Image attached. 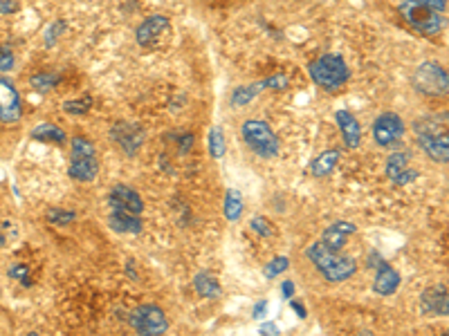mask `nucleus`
<instances>
[{
	"label": "nucleus",
	"mask_w": 449,
	"mask_h": 336,
	"mask_svg": "<svg viewBox=\"0 0 449 336\" xmlns=\"http://www.w3.org/2000/svg\"><path fill=\"white\" fill-rule=\"evenodd\" d=\"M306 256L328 282H344L357 271V262L353 258L339 256V251H331L324 242L310 244L306 251Z\"/></svg>",
	"instance_id": "obj_1"
},
{
	"label": "nucleus",
	"mask_w": 449,
	"mask_h": 336,
	"mask_svg": "<svg viewBox=\"0 0 449 336\" xmlns=\"http://www.w3.org/2000/svg\"><path fill=\"white\" fill-rule=\"evenodd\" d=\"M313 81L324 90H339L342 88L351 72H348L346 61L339 54H324L319 56L317 61H313L310 67H308Z\"/></svg>",
	"instance_id": "obj_2"
},
{
	"label": "nucleus",
	"mask_w": 449,
	"mask_h": 336,
	"mask_svg": "<svg viewBox=\"0 0 449 336\" xmlns=\"http://www.w3.org/2000/svg\"><path fill=\"white\" fill-rule=\"evenodd\" d=\"M99 173V161L95 157V144L86 137H72V157H70L68 175L77 182H93Z\"/></svg>",
	"instance_id": "obj_3"
},
{
	"label": "nucleus",
	"mask_w": 449,
	"mask_h": 336,
	"mask_svg": "<svg viewBox=\"0 0 449 336\" xmlns=\"http://www.w3.org/2000/svg\"><path fill=\"white\" fill-rule=\"evenodd\" d=\"M243 141L252 148L258 157H274L278 155V137L269 128L267 121L261 119H247L241 128Z\"/></svg>",
	"instance_id": "obj_4"
},
{
	"label": "nucleus",
	"mask_w": 449,
	"mask_h": 336,
	"mask_svg": "<svg viewBox=\"0 0 449 336\" xmlns=\"http://www.w3.org/2000/svg\"><path fill=\"white\" fill-rule=\"evenodd\" d=\"M400 14L411 25L416 32H420L425 36H434V34H441L443 27H445V18L443 14H436L432 12L429 7L416 3V0H407V3L400 5Z\"/></svg>",
	"instance_id": "obj_5"
},
{
	"label": "nucleus",
	"mask_w": 449,
	"mask_h": 336,
	"mask_svg": "<svg viewBox=\"0 0 449 336\" xmlns=\"http://www.w3.org/2000/svg\"><path fill=\"white\" fill-rule=\"evenodd\" d=\"M411 81L418 93L429 95V97L447 95V90H449L447 70L441 63H436V61H425V63L418 65Z\"/></svg>",
	"instance_id": "obj_6"
},
{
	"label": "nucleus",
	"mask_w": 449,
	"mask_h": 336,
	"mask_svg": "<svg viewBox=\"0 0 449 336\" xmlns=\"http://www.w3.org/2000/svg\"><path fill=\"white\" fill-rule=\"evenodd\" d=\"M131 325L135 332L146 334V336H159L168 330L166 314L157 307V305H142L131 314Z\"/></svg>",
	"instance_id": "obj_7"
},
{
	"label": "nucleus",
	"mask_w": 449,
	"mask_h": 336,
	"mask_svg": "<svg viewBox=\"0 0 449 336\" xmlns=\"http://www.w3.org/2000/svg\"><path fill=\"white\" fill-rule=\"evenodd\" d=\"M111 137L128 157H135L144 144V130L139 124H135V121H124V119L117 121L111 128Z\"/></svg>",
	"instance_id": "obj_8"
},
{
	"label": "nucleus",
	"mask_w": 449,
	"mask_h": 336,
	"mask_svg": "<svg viewBox=\"0 0 449 336\" xmlns=\"http://www.w3.org/2000/svg\"><path fill=\"white\" fill-rule=\"evenodd\" d=\"M373 137L377 146H393L404 137V121L395 112H382L373 124Z\"/></svg>",
	"instance_id": "obj_9"
},
{
	"label": "nucleus",
	"mask_w": 449,
	"mask_h": 336,
	"mask_svg": "<svg viewBox=\"0 0 449 336\" xmlns=\"http://www.w3.org/2000/svg\"><path fill=\"white\" fill-rule=\"evenodd\" d=\"M368 260H371L368 264L375 267L373 291L380 294V296H391V294H395L397 287H400V273H397L386 260H382L377 251H373L371 256H368Z\"/></svg>",
	"instance_id": "obj_10"
},
{
	"label": "nucleus",
	"mask_w": 449,
	"mask_h": 336,
	"mask_svg": "<svg viewBox=\"0 0 449 336\" xmlns=\"http://www.w3.org/2000/svg\"><path fill=\"white\" fill-rule=\"evenodd\" d=\"M23 117V104L16 86L9 79L0 77V121L3 124H16Z\"/></svg>",
	"instance_id": "obj_11"
},
{
	"label": "nucleus",
	"mask_w": 449,
	"mask_h": 336,
	"mask_svg": "<svg viewBox=\"0 0 449 336\" xmlns=\"http://www.w3.org/2000/svg\"><path fill=\"white\" fill-rule=\"evenodd\" d=\"M108 205H111V209L135 213V216H142V213H144V200H142V195H139V193L133 186H126V184L113 186L111 195H108Z\"/></svg>",
	"instance_id": "obj_12"
},
{
	"label": "nucleus",
	"mask_w": 449,
	"mask_h": 336,
	"mask_svg": "<svg viewBox=\"0 0 449 336\" xmlns=\"http://www.w3.org/2000/svg\"><path fill=\"white\" fill-rule=\"evenodd\" d=\"M386 177L397 186H407L418 177V170L411 166V157L409 152H393L386 159Z\"/></svg>",
	"instance_id": "obj_13"
},
{
	"label": "nucleus",
	"mask_w": 449,
	"mask_h": 336,
	"mask_svg": "<svg viewBox=\"0 0 449 336\" xmlns=\"http://www.w3.org/2000/svg\"><path fill=\"white\" fill-rule=\"evenodd\" d=\"M420 312L425 317H447L449 314V294L447 285H434L427 287L420 296Z\"/></svg>",
	"instance_id": "obj_14"
},
{
	"label": "nucleus",
	"mask_w": 449,
	"mask_h": 336,
	"mask_svg": "<svg viewBox=\"0 0 449 336\" xmlns=\"http://www.w3.org/2000/svg\"><path fill=\"white\" fill-rule=\"evenodd\" d=\"M418 146L427 152L429 159L438 161V164H447L449 161L447 132H420V135H418Z\"/></svg>",
	"instance_id": "obj_15"
},
{
	"label": "nucleus",
	"mask_w": 449,
	"mask_h": 336,
	"mask_svg": "<svg viewBox=\"0 0 449 336\" xmlns=\"http://www.w3.org/2000/svg\"><path fill=\"white\" fill-rule=\"evenodd\" d=\"M168 29H171V20L164 16H151L137 27L135 38H137L139 47H153V45H157L159 36L166 34Z\"/></svg>",
	"instance_id": "obj_16"
},
{
	"label": "nucleus",
	"mask_w": 449,
	"mask_h": 336,
	"mask_svg": "<svg viewBox=\"0 0 449 336\" xmlns=\"http://www.w3.org/2000/svg\"><path fill=\"white\" fill-rule=\"evenodd\" d=\"M355 231H357V227H355L353 222L337 220V222H333L331 227H328V229L324 231L322 242H324L331 251H342V249L346 247V240L351 238Z\"/></svg>",
	"instance_id": "obj_17"
},
{
	"label": "nucleus",
	"mask_w": 449,
	"mask_h": 336,
	"mask_svg": "<svg viewBox=\"0 0 449 336\" xmlns=\"http://www.w3.org/2000/svg\"><path fill=\"white\" fill-rule=\"evenodd\" d=\"M335 119H337L339 130H342L344 144L348 148H359V144H362V128H359L357 119L348 110H337Z\"/></svg>",
	"instance_id": "obj_18"
},
{
	"label": "nucleus",
	"mask_w": 449,
	"mask_h": 336,
	"mask_svg": "<svg viewBox=\"0 0 449 336\" xmlns=\"http://www.w3.org/2000/svg\"><path fill=\"white\" fill-rule=\"evenodd\" d=\"M111 229L117 233H128V236H135V233H142V220L135 213H126V211H111V218H108Z\"/></svg>",
	"instance_id": "obj_19"
},
{
	"label": "nucleus",
	"mask_w": 449,
	"mask_h": 336,
	"mask_svg": "<svg viewBox=\"0 0 449 336\" xmlns=\"http://www.w3.org/2000/svg\"><path fill=\"white\" fill-rule=\"evenodd\" d=\"M194 287L196 291L200 294L203 298H209V301H218L221 298V285H218V280L212 276V273H207V271H200V273H196V278H194Z\"/></svg>",
	"instance_id": "obj_20"
},
{
	"label": "nucleus",
	"mask_w": 449,
	"mask_h": 336,
	"mask_svg": "<svg viewBox=\"0 0 449 336\" xmlns=\"http://www.w3.org/2000/svg\"><path fill=\"white\" fill-rule=\"evenodd\" d=\"M337 161H339V150H324L322 155H319L315 161H313V175L315 177H326V175H331V173L335 170L337 166Z\"/></svg>",
	"instance_id": "obj_21"
},
{
	"label": "nucleus",
	"mask_w": 449,
	"mask_h": 336,
	"mask_svg": "<svg viewBox=\"0 0 449 336\" xmlns=\"http://www.w3.org/2000/svg\"><path fill=\"white\" fill-rule=\"evenodd\" d=\"M34 141H45V144H65V132L54 124H41L32 130Z\"/></svg>",
	"instance_id": "obj_22"
},
{
	"label": "nucleus",
	"mask_w": 449,
	"mask_h": 336,
	"mask_svg": "<svg viewBox=\"0 0 449 336\" xmlns=\"http://www.w3.org/2000/svg\"><path fill=\"white\" fill-rule=\"evenodd\" d=\"M223 213L229 222H236L243 213V198L236 189H227L225 193V205H223Z\"/></svg>",
	"instance_id": "obj_23"
},
{
	"label": "nucleus",
	"mask_w": 449,
	"mask_h": 336,
	"mask_svg": "<svg viewBox=\"0 0 449 336\" xmlns=\"http://www.w3.org/2000/svg\"><path fill=\"white\" fill-rule=\"evenodd\" d=\"M258 93H263L261 81H258V83H252V86H241V88H236L234 95H232V106H234V108L247 106L249 101H252Z\"/></svg>",
	"instance_id": "obj_24"
},
{
	"label": "nucleus",
	"mask_w": 449,
	"mask_h": 336,
	"mask_svg": "<svg viewBox=\"0 0 449 336\" xmlns=\"http://www.w3.org/2000/svg\"><path fill=\"white\" fill-rule=\"evenodd\" d=\"M225 150H227L225 132H223V128L214 126L212 130H209V152H212L214 159H221L225 155Z\"/></svg>",
	"instance_id": "obj_25"
},
{
	"label": "nucleus",
	"mask_w": 449,
	"mask_h": 336,
	"mask_svg": "<svg viewBox=\"0 0 449 336\" xmlns=\"http://www.w3.org/2000/svg\"><path fill=\"white\" fill-rule=\"evenodd\" d=\"M58 81H61V77H58V74L41 72V74H34L29 83H32V88L36 90V93H49V90H54L58 86Z\"/></svg>",
	"instance_id": "obj_26"
},
{
	"label": "nucleus",
	"mask_w": 449,
	"mask_h": 336,
	"mask_svg": "<svg viewBox=\"0 0 449 336\" xmlns=\"http://www.w3.org/2000/svg\"><path fill=\"white\" fill-rule=\"evenodd\" d=\"M93 108V97H81V99H70L63 104V112L68 115H86V112Z\"/></svg>",
	"instance_id": "obj_27"
},
{
	"label": "nucleus",
	"mask_w": 449,
	"mask_h": 336,
	"mask_svg": "<svg viewBox=\"0 0 449 336\" xmlns=\"http://www.w3.org/2000/svg\"><path fill=\"white\" fill-rule=\"evenodd\" d=\"M47 220L56 224V227H63V224H70L77 220V213L74 211H63V209H49L47 211Z\"/></svg>",
	"instance_id": "obj_28"
},
{
	"label": "nucleus",
	"mask_w": 449,
	"mask_h": 336,
	"mask_svg": "<svg viewBox=\"0 0 449 336\" xmlns=\"http://www.w3.org/2000/svg\"><path fill=\"white\" fill-rule=\"evenodd\" d=\"M7 276L9 278H14V280H18L21 285H32V280H29V269H27V264H23V262H14L12 267L7 269Z\"/></svg>",
	"instance_id": "obj_29"
},
{
	"label": "nucleus",
	"mask_w": 449,
	"mask_h": 336,
	"mask_svg": "<svg viewBox=\"0 0 449 336\" xmlns=\"http://www.w3.org/2000/svg\"><path fill=\"white\" fill-rule=\"evenodd\" d=\"M287 267H290V260H287L285 256H278V258H274L272 262L267 264L263 273H265V278L272 280V278H276V276H278V273H283Z\"/></svg>",
	"instance_id": "obj_30"
},
{
	"label": "nucleus",
	"mask_w": 449,
	"mask_h": 336,
	"mask_svg": "<svg viewBox=\"0 0 449 336\" xmlns=\"http://www.w3.org/2000/svg\"><path fill=\"white\" fill-rule=\"evenodd\" d=\"M16 58H14V52L9 49V45H0V72H9V70L14 67Z\"/></svg>",
	"instance_id": "obj_31"
},
{
	"label": "nucleus",
	"mask_w": 449,
	"mask_h": 336,
	"mask_svg": "<svg viewBox=\"0 0 449 336\" xmlns=\"http://www.w3.org/2000/svg\"><path fill=\"white\" fill-rule=\"evenodd\" d=\"M249 227H252L256 233H261L263 238H269V236H274V229H269V222L265 218H252V222H249Z\"/></svg>",
	"instance_id": "obj_32"
},
{
	"label": "nucleus",
	"mask_w": 449,
	"mask_h": 336,
	"mask_svg": "<svg viewBox=\"0 0 449 336\" xmlns=\"http://www.w3.org/2000/svg\"><path fill=\"white\" fill-rule=\"evenodd\" d=\"M261 88L263 90H283V88H287V77H283V74L269 77V79L261 81Z\"/></svg>",
	"instance_id": "obj_33"
},
{
	"label": "nucleus",
	"mask_w": 449,
	"mask_h": 336,
	"mask_svg": "<svg viewBox=\"0 0 449 336\" xmlns=\"http://www.w3.org/2000/svg\"><path fill=\"white\" fill-rule=\"evenodd\" d=\"M63 29H65V23H63V20H58V23H54L52 27H49V29H47V36H45V45H47V47H52V45H54V38H56L58 34H61Z\"/></svg>",
	"instance_id": "obj_34"
},
{
	"label": "nucleus",
	"mask_w": 449,
	"mask_h": 336,
	"mask_svg": "<svg viewBox=\"0 0 449 336\" xmlns=\"http://www.w3.org/2000/svg\"><path fill=\"white\" fill-rule=\"evenodd\" d=\"M416 3H420V5L429 7V9H432V12H436V14H443L445 9H447V0H416Z\"/></svg>",
	"instance_id": "obj_35"
},
{
	"label": "nucleus",
	"mask_w": 449,
	"mask_h": 336,
	"mask_svg": "<svg viewBox=\"0 0 449 336\" xmlns=\"http://www.w3.org/2000/svg\"><path fill=\"white\" fill-rule=\"evenodd\" d=\"M21 9L18 0H0V14H16Z\"/></svg>",
	"instance_id": "obj_36"
},
{
	"label": "nucleus",
	"mask_w": 449,
	"mask_h": 336,
	"mask_svg": "<svg viewBox=\"0 0 449 336\" xmlns=\"http://www.w3.org/2000/svg\"><path fill=\"white\" fill-rule=\"evenodd\" d=\"M265 314H267V301L256 303V305H254V310H252V319L261 321V319H265Z\"/></svg>",
	"instance_id": "obj_37"
},
{
	"label": "nucleus",
	"mask_w": 449,
	"mask_h": 336,
	"mask_svg": "<svg viewBox=\"0 0 449 336\" xmlns=\"http://www.w3.org/2000/svg\"><path fill=\"white\" fill-rule=\"evenodd\" d=\"M281 294H283V298L285 301H290L294 296V282L292 280H283L281 285Z\"/></svg>",
	"instance_id": "obj_38"
},
{
	"label": "nucleus",
	"mask_w": 449,
	"mask_h": 336,
	"mask_svg": "<svg viewBox=\"0 0 449 336\" xmlns=\"http://www.w3.org/2000/svg\"><path fill=\"white\" fill-rule=\"evenodd\" d=\"M290 301H292V298H290ZM292 310H294V312L299 314V319H306V317H308L306 307H304V305H301V303H299V301H292Z\"/></svg>",
	"instance_id": "obj_39"
},
{
	"label": "nucleus",
	"mask_w": 449,
	"mask_h": 336,
	"mask_svg": "<svg viewBox=\"0 0 449 336\" xmlns=\"http://www.w3.org/2000/svg\"><path fill=\"white\" fill-rule=\"evenodd\" d=\"M191 144H194V135H184L182 144H180V152H187V148H191Z\"/></svg>",
	"instance_id": "obj_40"
},
{
	"label": "nucleus",
	"mask_w": 449,
	"mask_h": 336,
	"mask_svg": "<svg viewBox=\"0 0 449 336\" xmlns=\"http://www.w3.org/2000/svg\"><path fill=\"white\" fill-rule=\"evenodd\" d=\"M261 334H278V328L272 323H267V325H261V330H258Z\"/></svg>",
	"instance_id": "obj_41"
}]
</instances>
